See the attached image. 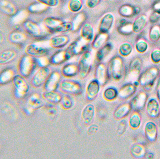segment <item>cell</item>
I'll list each match as a JSON object with an SVG mask.
<instances>
[{
  "mask_svg": "<svg viewBox=\"0 0 160 159\" xmlns=\"http://www.w3.org/2000/svg\"><path fill=\"white\" fill-rule=\"evenodd\" d=\"M107 65L110 79L118 82L123 77L126 73V67L124 60L120 55L113 56Z\"/></svg>",
  "mask_w": 160,
  "mask_h": 159,
  "instance_id": "obj_1",
  "label": "cell"
},
{
  "mask_svg": "<svg viewBox=\"0 0 160 159\" xmlns=\"http://www.w3.org/2000/svg\"><path fill=\"white\" fill-rule=\"evenodd\" d=\"M38 67L37 58L25 54L21 57L19 60L17 70L18 74L27 78L32 75Z\"/></svg>",
  "mask_w": 160,
  "mask_h": 159,
  "instance_id": "obj_2",
  "label": "cell"
},
{
  "mask_svg": "<svg viewBox=\"0 0 160 159\" xmlns=\"http://www.w3.org/2000/svg\"><path fill=\"white\" fill-rule=\"evenodd\" d=\"M159 71L155 66L150 67L140 74L138 81L140 84L146 90H149L153 86Z\"/></svg>",
  "mask_w": 160,
  "mask_h": 159,
  "instance_id": "obj_3",
  "label": "cell"
},
{
  "mask_svg": "<svg viewBox=\"0 0 160 159\" xmlns=\"http://www.w3.org/2000/svg\"><path fill=\"white\" fill-rule=\"evenodd\" d=\"M59 87L62 91L74 96L80 95L83 91V87L81 83L73 80H62Z\"/></svg>",
  "mask_w": 160,
  "mask_h": 159,
  "instance_id": "obj_4",
  "label": "cell"
},
{
  "mask_svg": "<svg viewBox=\"0 0 160 159\" xmlns=\"http://www.w3.org/2000/svg\"><path fill=\"white\" fill-rule=\"evenodd\" d=\"M79 77L83 79L90 73L92 68V55L88 50L81 55L78 63Z\"/></svg>",
  "mask_w": 160,
  "mask_h": 159,
  "instance_id": "obj_5",
  "label": "cell"
},
{
  "mask_svg": "<svg viewBox=\"0 0 160 159\" xmlns=\"http://www.w3.org/2000/svg\"><path fill=\"white\" fill-rule=\"evenodd\" d=\"M51 72L48 65L39 67L31 79L30 84L31 86L38 88L43 85Z\"/></svg>",
  "mask_w": 160,
  "mask_h": 159,
  "instance_id": "obj_6",
  "label": "cell"
},
{
  "mask_svg": "<svg viewBox=\"0 0 160 159\" xmlns=\"http://www.w3.org/2000/svg\"><path fill=\"white\" fill-rule=\"evenodd\" d=\"M89 43L80 36L71 43L66 49L72 57L82 55L88 50Z\"/></svg>",
  "mask_w": 160,
  "mask_h": 159,
  "instance_id": "obj_7",
  "label": "cell"
},
{
  "mask_svg": "<svg viewBox=\"0 0 160 159\" xmlns=\"http://www.w3.org/2000/svg\"><path fill=\"white\" fill-rule=\"evenodd\" d=\"M25 78L18 74L15 75L12 80L14 93L17 97H23L29 90V85Z\"/></svg>",
  "mask_w": 160,
  "mask_h": 159,
  "instance_id": "obj_8",
  "label": "cell"
},
{
  "mask_svg": "<svg viewBox=\"0 0 160 159\" xmlns=\"http://www.w3.org/2000/svg\"><path fill=\"white\" fill-rule=\"evenodd\" d=\"M94 77L100 86H105L110 80L107 65L102 62L98 63L94 70Z\"/></svg>",
  "mask_w": 160,
  "mask_h": 159,
  "instance_id": "obj_9",
  "label": "cell"
},
{
  "mask_svg": "<svg viewBox=\"0 0 160 159\" xmlns=\"http://www.w3.org/2000/svg\"><path fill=\"white\" fill-rule=\"evenodd\" d=\"M62 76L60 71H52L43 85L44 89L46 91H56L59 87Z\"/></svg>",
  "mask_w": 160,
  "mask_h": 159,
  "instance_id": "obj_10",
  "label": "cell"
},
{
  "mask_svg": "<svg viewBox=\"0 0 160 159\" xmlns=\"http://www.w3.org/2000/svg\"><path fill=\"white\" fill-rule=\"evenodd\" d=\"M25 52V54L36 58L46 57L49 53L47 48L33 43L30 44L26 46Z\"/></svg>",
  "mask_w": 160,
  "mask_h": 159,
  "instance_id": "obj_11",
  "label": "cell"
},
{
  "mask_svg": "<svg viewBox=\"0 0 160 159\" xmlns=\"http://www.w3.org/2000/svg\"><path fill=\"white\" fill-rule=\"evenodd\" d=\"M72 57L65 49H60L55 52L49 58V64L57 66L69 60Z\"/></svg>",
  "mask_w": 160,
  "mask_h": 159,
  "instance_id": "obj_12",
  "label": "cell"
},
{
  "mask_svg": "<svg viewBox=\"0 0 160 159\" xmlns=\"http://www.w3.org/2000/svg\"><path fill=\"white\" fill-rule=\"evenodd\" d=\"M24 29L26 32L33 38L40 40L44 37V35L38 26L30 21H26L23 24Z\"/></svg>",
  "mask_w": 160,
  "mask_h": 159,
  "instance_id": "obj_13",
  "label": "cell"
},
{
  "mask_svg": "<svg viewBox=\"0 0 160 159\" xmlns=\"http://www.w3.org/2000/svg\"><path fill=\"white\" fill-rule=\"evenodd\" d=\"M69 36L66 35H60L51 38L49 41L50 46L52 48L59 49L66 46L69 42Z\"/></svg>",
  "mask_w": 160,
  "mask_h": 159,
  "instance_id": "obj_14",
  "label": "cell"
},
{
  "mask_svg": "<svg viewBox=\"0 0 160 159\" xmlns=\"http://www.w3.org/2000/svg\"><path fill=\"white\" fill-rule=\"evenodd\" d=\"M114 20V16L112 13H109L104 15L99 22L98 32L108 33L113 24Z\"/></svg>",
  "mask_w": 160,
  "mask_h": 159,
  "instance_id": "obj_15",
  "label": "cell"
},
{
  "mask_svg": "<svg viewBox=\"0 0 160 159\" xmlns=\"http://www.w3.org/2000/svg\"><path fill=\"white\" fill-rule=\"evenodd\" d=\"M18 55V52L15 49H8L2 50L0 53V65H4L11 63Z\"/></svg>",
  "mask_w": 160,
  "mask_h": 159,
  "instance_id": "obj_16",
  "label": "cell"
},
{
  "mask_svg": "<svg viewBox=\"0 0 160 159\" xmlns=\"http://www.w3.org/2000/svg\"><path fill=\"white\" fill-rule=\"evenodd\" d=\"M136 90V87L132 83H126L123 85L118 91V96L121 100H127L134 94Z\"/></svg>",
  "mask_w": 160,
  "mask_h": 159,
  "instance_id": "obj_17",
  "label": "cell"
},
{
  "mask_svg": "<svg viewBox=\"0 0 160 159\" xmlns=\"http://www.w3.org/2000/svg\"><path fill=\"white\" fill-rule=\"evenodd\" d=\"M100 86L98 82L95 79L88 83L86 92V98L88 101H92L96 98L99 93Z\"/></svg>",
  "mask_w": 160,
  "mask_h": 159,
  "instance_id": "obj_18",
  "label": "cell"
},
{
  "mask_svg": "<svg viewBox=\"0 0 160 159\" xmlns=\"http://www.w3.org/2000/svg\"><path fill=\"white\" fill-rule=\"evenodd\" d=\"M62 76L66 78L73 77L78 74V63H69L65 64L60 71Z\"/></svg>",
  "mask_w": 160,
  "mask_h": 159,
  "instance_id": "obj_19",
  "label": "cell"
},
{
  "mask_svg": "<svg viewBox=\"0 0 160 159\" xmlns=\"http://www.w3.org/2000/svg\"><path fill=\"white\" fill-rule=\"evenodd\" d=\"M95 108L92 104L87 105L83 109L81 115L83 124L86 126L90 125L92 122L95 115Z\"/></svg>",
  "mask_w": 160,
  "mask_h": 159,
  "instance_id": "obj_20",
  "label": "cell"
},
{
  "mask_svg": "<svg viewBox=\"0 0 160 159\" xmlns=\"http://www.w3.org/2000/svg\"><path fill=\"white\" fill-rule=\"evenodd\" d=\"M147 98L146 94L143 92L137 94L132 99L130 103L131 109L136 111L142 109L145 104Z\"/></svg>",
  "mask_w": 160,
  "mask_h": 159,
  "instance_id": "obj_21",
  "label": "cell"
},
{
  "mask_svg": "<svg viewBox=\"0 0 160 159\" xmlns=\"http://www.w3.org/2000/svg\"><path fill=\"white\" fill-rule=\"evenodd\" d=\"M93 26L90 23H84L81 27L80 36L89 42L92 41L94 37Z\"/></svg>",
  "mask_w": 160,
  "mask_h": 159,
  "instance_id": "obj_22",
  "label": "cell"
},
{
  "mask_svg": "<svg viewBox=\"0 0 160 159\" xmlns=\"http://www.w3.org/2000/svg\"><path fill=\"white\" fill-rule=\"evenodd\" d=\"M109 38L108 33L98 32L92 40L91 44L92 47L93 49H98L107 43Z\"/></svg>",
  "mask_w": 160,
  "mask_h": 159,
  "instance_id": "obj_23",
  "label": "cell"
},
{
  "mask_svg": "<svg viewBox=\"0 0 160 159\" xmlns=\"http://www.w3.org/2000/svg\"><path fill=\"white\" fill-rule=\"evenodd\" d=\"M131 109L130 103L122 104L115 110L113 113L114 118L117 120L123 119L128 115Z\"/></svg>",
  "mask_w": 160,
  "mask_h": 159,
  "instance_id": "obj_24",
  "label": "cell"
},
{
  "mask_svg": "<svg viewBox=\"0 0 160 159\" xmlns=\"http://www.w3.org/2000/svg\"><path fill=\"white\" fill-rule=\"evenodd\" d=\"M142 61L138 57L133 58L130 62L129 66V72L130 75L136 77L139 75L142 68Z\"/></svg>",
  "mask_w": 160,
  "mask_h": 159,
  "instance_id": "obj_25",
  "label": "cell"
},
{
  "mask_svg": "<svg viewBox=\"0 0 160 159\" xmlns=\"http://www.w3.org/2000/svg\"><path fill=\"white\" fill-rule=\"evenodd\" d=\"M16 75L15 70L12 67H8L3 69L0 72V84L4 85L12 81Z\"/></svg>",
  "mask_w": 160,
  "mask_h": 159,
  "instance_id": "obj_26",
  "label": "cell"
},
{
  "mask_svg": "<svg viewBox=\"0 0 160 159\" xmlns=\"http://www.w3.org/2000/svg\"><path fill=\"white\" fill-rule=\"evenodd\" d=\"M148 22L147 16L144 14L141 15L135 19L132 24L133 32L139 33L145 28Z\"/></svg>",
  "mask_w": 160,
  "mask_h": 159,
  "instance_id": "obj_27",
  "label": "cell"
},
{
  "mask_svg": "<svg viewBox=\"0 0 160 159\" xmlns=\"http://www.w3.org/2000/svg\"><path fill=\"white\" fill-rule=\"evenodd\" d=\"M27 36L24 33L16 30L9 34L8 41L11 44H18L23 43L27 40Z\"/></svg>",
  "mask_w": 160,
  "mask_h": 159,
  "instance_id": "obj_28",
  "label": "cell"
},
{
  "mask_svg": "<svg viewBox=\"0 0 160 159\" xmlns=\"http://www.w3.org/2000/svg\"><path fill=\"white\" fill-rule=\"evenodd\" d=\"M159 108V104L156 99L151 98L149 101L147 106V111L151 117L155 118L158 116Z\"/></svg>",
  "mask_w": 160,
  "mask_h": 159,
  "instance_id": "obj_29",
  "label": "cell"
},
{
  "mask_svg": "<svg viewBox=\"0 0 160 159\" xmlns=\"http://www.w3.org/2000/svg\"><path fill=\"white\" fill-rule=\"evenodd\" d=\"M113 48L111 43H107L98 49L95 57L98 63L101 62L111 52Z\"/></svg>",
  "mask_w": 160,
  "mask_h": 159,
  "instance_id": "obj_30",
  "label": "cell"
},
{
  "mask_svg": "<svg viewBox=\"0 0 160 159\" xmlns=\"http://www.w3.org/2000/svg\"><path fill=\"white\" fill-rule=\"evenodd\" d=\"M145 133L147 138L151 141H154L156 139L157 130L155 124L152 122L147 123L145 127Z\"/></svg>",
  "mask_w": 160,
  "mask_h": 159,
  "instance_id": "obj_31",
  "label": "cell"
},
{
  "mask_svg": "<svg viewBox=\"0 0 160 159\" xmlns=\"http://www.w3.org/2000/svg\"><path fill=\"white\" fill-rule=\"evenodd\" d=\"M44 99L50 102L57 103L62 100V96L59 92L55 91H46L42 94Z\"/></svg>",
  "mask_w": 160,
  "mask_h": 159,
  "instance_id": "obj_32",
  "label": "cell"
},
{
  "mask_svg": "<svg viewBox=\"0 0 160 159\" xmlns=\"http://www.w3.org/2000/svg\"><path fill=\"white\" fill-rule=\"evenodd\" d=\"M133 50V46L130 43L124 42L121 44L118 48V52L122 57L129 55Z\"/></svg>",
  "mask_w": 160,
  "mask_h": 159,
  "instance_id": "obj_33",
  "label": "cell"
},
{
  "mask_svg": "<svg viewBox=\"0 0 160 159\" xmlns=\"http://www.w3.org/2000/svg\"><path fill=\"white\" fill-rule=\"evenodd\" d=\"M62 22L53 17H48L44 21V24L47 29L51 32H55L57 27Z\"/></svg>",
  "mask_w": 160,
  "mask_h": 159,
  "instance_id": "obj_34",
  "label": "cell"
},
{
  "mask_svg": "<svg viewBox=\"0 0 160 159\" xmlns=\"http://www.w3.org/2000/svg\"><path fill=\"white\" fill-rule=\"evenodd\" d=\"M118 95V91L115 87H110L107 88L103 93L104 99L108 101H112L115 100Z\"/></svg>",
  "mask_w": 160,
  "mask_h": 159,
  "instance_id": "obj_35",
  "label": "cell"
},
{
  "mask_svg": "<svg viewBox=\"0 0 160 159\" xmlns=\"http://www.w3.org/2000/svg\"><path fill=\"white\" fill-rule=\"evenodd\" d=\"M141 120L140 116L135 111L130 115L129 119L130 127L133 129H137L140 126Z\"/></svg>",
  "mask_w": 160,
  "mask_h": 159,
  "instance_id": "obj_36",
  "label": "cell"
},
{
  "mask_svg": "<svg viewBox=\"0 0 160 159\" xmlns=\"http://www.w3.org/2000/svg\"><path fill=\"white\" fill-rule=\"evenodd\" d=\"M149 38L152 42H156L160 39V26L156 25L150 29L149 33Z\"/></svg>",
  "mask_w": 160,
  "mask_h": 159,
  "instance_id": "obj_37",
  "label": "cell"
},
{
  "mask_svg": "<svg viewBox=\"0 0 160 159\" xmlns=\"http://www.w3.org/2000/svg\"><path fill=\"white\" fill-rule=\"evenodd\" d=\"M73 23L69 22H62L56 28L55 32L64 33L73 30Z\"/></svg>",
  "mask_w": 160,
  "mask_h": 159,
  "instance_id": "obj_38",
  "label": "cell"
},
{
  "mask_svg": "<svg viewBox=\"0 0 160 159\" xmlns=\"http://www.w3.org/2000/svg\"><path fill=\"white\" fill-rule=\"evenodd\" d=\"M83 5L82 0H70L68 3V7L71 12H77L82 9Z\"/></svg>",
  "mask_w": 160,
  "mask_h": 159,
  "instance_id": "obj_39",
  "label": "cell"
},
{
  "mask_svg": "<svg viewBox=\"0 0 160 159\" xmlns=\"http://www.w3.org/2000/svg\"><path fill=\"white\" fill-rule=\"evenodd\" d=\"M0 6L2 11L7 14L12 15L15 12L14 6L7 1H2L0 3Z\"/></svg>",
  "mask_w": 160,
  "mask_h": 159,
  "instance_id": "obj_40",
  "label": "cell"
},
{
  "mask_svg": "<svg viewBox=\"0 0 160 159\" xmlns=\"http://www.w3.org/2000/svg\"><path fill=\"white\" fill-rule=\"evenodd\" d=\"M133 7L128 5H123L121 6L118 10L119 14L125 17H129L133 16Z\"/></svg>",
  "mask_w": 160,
  "mask_h": 159,
  "instance_id": "obj_41",
  "label": "cell"
},
{
  "mask_svg": "<svg viewBox=\"0 0 160 159\" xmlns=\"http://www.w3.org/2000/svg\"><path fill=\"white\" fill-rule=\"evenodd\" d=\"M29 101L30 105L34 108L40 107L42 104L39 95L37 93L32 94L29 98Z\"/></svg>",
  "mask_w": 160,
  "mask_h": 159,
  "instance_id": "obj_42",
  "label": "cell"
},
{
  "mask_svg": "<svg viewBox=\"0 0 160 159\" xmlns=\"http://www.w3.org/2000/svg\"><path fill=\"white\" fill-rule=\"evenodd\" d=\"M148 47V42L144 39H138L135 44V49L139 53H142L145 52Z\"/></svg>",
  "mask_w": 160,
  "mask_h": 159,
  "instance_id": "obj_43",
  "label": "cell"
},
{
  "mask_svg": "<svg viewBox=\"0 0 160 159\" xmlns=\"http://www.w3.org/2000/svg\"><path fill=\"white\" fill-rule=\"evenodd\" d=\"M118 32L123 35H128L131 33L132 31V24L127 22L121 25L118 29Z\"/></svg>",
  "mask_w": 160,
  "mask_h": 159,
  "instance_id": "obj_44",
  "label": "cell"
},
{
  "mask_svg": "<svg viewBox=\"0 0 160 159\" xmlns=\"http://www.w3.org/2000/svg\"><path fill=\"white\" fill-rule=\"evenodd\" d=\"M131 152L133 156L140 157L144 155V150L142 146L139 145H136L132 147Z\"/></svg>",
  "mask_w": 160,
  "mask_h": 159,
  "instance_id": "obj_45",
  "label": "cell"
},
{
  "mask_svg": "<svg viewBox=\"0 0 160 159\" xmlns=\"http://www.w3.org/2000/svg\"><path fill=\"white\" fill-rule=\"evenodd\" d=\"M62 104L63 107L66 109L71 108L73 105V102L72 98L68 95H66L62 97Z\"/></svg>",
  "mask_w": 160,
  "mask_h": 159,
  "instance_id": "obj_46",
  "label": "cell"
},
{
  "mask_svg": "<svg viewBox=\"0 0 160 159\" xmlns=\"http://www.w3.org/2000/svg\"><path fill=\"white\" fill-rule=\"evenodd\" d=\"M127 126V121L124 119H121L118 126L117 130V133L118 136H121L125 132Z\"/></svg>",
  "mask_w": 160,
  "mask_h": 159,
  "instance_id": "obj_47",
  "label": "cell"
},
{
  "mask_svg": "<svg viewBox=\"0 0 160 159\" xmlns=\"http://www.w3.org/2000/svg\"><path fill=\"white\" fill-rule=\"evenodd\" d=\"M150 57L152 62L157 63L160 62V49L156 48L151 52Z\"/></svg>",
  "mask_w": 160,
  "mask_h": 159,
  "instance_id": "obj_48",
  "label": "cell"
},
{
  "mask_svg": "<svg viewBox=\"0 0 160 159\" xmlns=\"http://www.w3.org/2000/svg\"><path fill=\"white\" fill-rule=\"evenodd\" d=\"M160 18V9H155L149 17V20L152 23L157 22Z\"/></svg>",
  "mask_w": 160,
  "mask_h": 159,
  "instance_id": "obj_49",
  "label": "cell"
},
{
  "mask_svg": "<svg viewBox=\"0 0 160 159\" xmlns=\"http://www.w3.org/2000/svg\"><path fill=\"white\" fill-rule=\"evenodd\" d=\"M100 1V0H86V6L89 8H93L98 5Z\"/></svg>",
  "mask_w": 160,
  "mask_h": 159,
  "instance_id": "obj_50",
  "label": "cell"
},
{
  "mask_svg": "<svg viewBox=\"0 0 160 159\" xmlns=\"http://www.w3.org/2000/svg\"><path fill=\"white\" fill-rule=\"evenodd\" d=\"M39 2L50 6H55L57 5L58 0H37Z\"/></svg>",
  "mask_w": 160,
  "mask_h": 159,
  "instance_id": "obj_51",
  "label": "cell"
},
{
  "mask_svg": "<svg viewBox=\"0 0 160 159\" xmlns=\"http://www.w3.org/2000/svg\"><path fill=\"white\" fill-rule=\"evenodd\" d=\"M98 130V126L96 124H92L88 129V133L89 135H92L96 133Z\"/></svg>",
  "mask_w": 160,
  "mask_h": 159,
  "instance_id": "obj_52",
  "label": "cell"
},
{
  "mask_svg": "<svg viewBox=\"0 0 160 159\" xmlns=\"http://www.w3.org/2000/svg\"><path fill=\"white\" fill-rule=\"evenodd\" d=\"M140 11V8L138 6H135L133 7V15H136L138 14Z\"/></svg>",
  "mask_w": 160,
  "mask_h": 159,
  "instance_id": "obj_53",
  "label": "cell"
},
{
  "mask_svg": "<svg viewBox=\"0 0 160 159\" xmlns=\"http://www.w3.org/2000/svg\"><path fill=\"white\" fill-rule=\"evenodd\" d=\"M48 113L50 115L53 116L56 114V110L53 107H49L48 110Z\"/></svg>",
  "mask_w": 160,
  "mask_h": 159,
  "instance_id": "obj_54",
  "label": "cell"
},
{
  "mask_svg": "<svg viewBox=\"0 0 160 159\" xmlns=\"http://www.w3.org/2000/svg\"><path fill=\"white\" fill-rule=\"evenodd\" d=\"M155 9H160V1L156 3L154 6Z\"/></svg>",
  "mask_w": 160,
  "mask_h": 159,
  "instance_id": "obj_55",
  "label": "cell"
},
{
  "mask_svg": "<svg viewBox=\"0 0 160 159\" xmlns=\"http://www.w3.org/2000/svg\"><path fill=\"white\" fill-rule=\"evenodd\" d=\"M132 84L136 87H138L139 85H140V83L138 80L134 81Z\"/></svg>",
  "mask_w": 160,
  "mask_h": 159,
  "instance_id": "obj_56",
  "label": "cell"
},
{
  "mask_svg": "<svg viewBox=\"0 0 160 159\" xmlns=\"http://www.w3.org/2000/svg\"><path fill=\"white\" fill-rule=\"evenodd\" d=\"M0 43H1L4 40V36H3V35H2V33H0Z\"/></svg>",
  "mask_w": 160,
  "mask_h": 159,
  "instance_id": "obj_57",
  "label": "cell"
},
{
  "mask_svg": "<svg viewBox=\"0 0 160 159\" xmlns=\"http://www.w3.org/2000/svg\"><path fill=\"white\" fill-rule=\"evenodd\" d=\"M147 157L148 158H152L153 157V155L151 153H149L148 154Z\"/></svg>",
  "mask_w": 160,
  "mask_h": 159,
  "instance_id": "obj_58",
  "label": "cell"
},
{
  "mask_svg": "<svg viewBox=\"0 0 160 159\" xmlns=\"http://www.w3.org/2000/svg\"><path fill=\"white\" fill-rule=\"evenodd\" d=\"M158 96L160 102V89L158 91Z\"/></svg>",
  "mask_w": 160,
  "mask_h": 159,
  "instance_id": "obj_59",
  "label": "cell"
},
{
  "mask_svg": "<svg viewBox=\"0 0 160 159\" xmlns=\"http://www.w3.org/2000/svg\"><path fill=\"white\" fill-rule=\"evenodd\" d=\"M159 76L160 77V71H159Z\"/></svg>",
  "mask_w": 160,
  "mask_h": 159,
  "instance_id": "obj_60",
  "label": "cell"
}]
</instances>
